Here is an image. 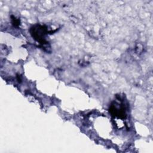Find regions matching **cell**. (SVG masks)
Wrapping results in <instances>:
<instances>
[{
    "label": "cell",
    "mask_w": 153,
    "mask_h": 153,
    "mask_svg": "<svg viewBox=\"0 0 153 153\" xmlns=\"http://www.w3.org/2000/svg\"><path fill=\"white\" fill-rule=\"evenodd\" d=\"M47 28L44 26L38 25L30 28V33L32 37L41 44H46L45 36L47 34Z\"/></svg>",
    "instance_id": "cell-1"
},
{
    "label": "cell",
    "mask_w": 153,
    "mask_h": 153,
    "mask_svg": "<svg viewBox=\"0 0 153 153\" xmlns=\"http://www.w3.org/2000/svg\"><path fill=\"white\" fill-rule=\"evenodd\" d=\"M109 111L112 114V115L124 119L126 117V114L123 107H121L120 108H117V107L112 105L109 109Z\"/></svg>",
    "instance_id": "cell-2"
},
{
    "label": "cell",
    "mask_w": 153,
    "mask_h": 153,
    "mask_svg": "<svg viewBox=\"0 0 153 153\" xmlns=\"http://www.w3.org/2000/svg\"><path fill=\"white\" fill-rule=\"evenodd\" d=\"M11 18H12V23L14 26H17L20 25V20L19 19H16V17H13V16H12Z\"/></svg>",
    "instance_id": "cell-3"
}]
</instances>
